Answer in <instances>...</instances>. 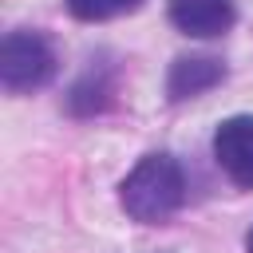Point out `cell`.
Segmentation results:
<instances>
[{
	"mask_svg": "<svg viewBox=\"0 0 253 253\" xmlns=\"http://www.w3.org/2000/svg\"><path fill=\"white\" fill-rule=\"evenodd\" d=\"M119 202L142 225H158L170 213H178L186 202V174H182L178 158H170L162 150L138 158V166L119 186Z\"/></svg>",
	"mask_w": 253,
	"mask_h": 253,
	"instance_id": "obj_1",
	"label": "cell"
},
{
	"mask_svg": "<svg viewBox=\"0 0 253 253\" xmlns=\"http://www.w3.org/2000/svg\"><path fill=\"white\" fill-rule=\"evenodd\" d=\"M51 75H55V47L47 43V36H40L32 28H16L4 36V43H0L4 91H12V95L36 91V87L51 83Z\"/></svg>",
	"mask_w": 253,
	"mask_h": 253,
	"instance_id": "obj_2",
	"label": "cell"
},
{
	"mask_svg": "<svg viewBox=\"0 0 253 253\" xmlns=\"http://www.w3.org/2000/svg\"><path fill=\"white\" fill-rule=\"evenodd\" d=\"M213 158L233 186L253 190V115H233L213 130Z\"/></svg>",
	"mask_w": 253,
	"mask_h": 253,
	"instance_id": "obj_3",
	"label": "cell"
},
{
	"mask_svg": "<svg viewBox=\"0 0 253 253\" xmlns=\"http://www.w3.org/2000/svg\"><path fill=\"white\" fill-rule=\"evenodd\" d=\"M170 24L198 40L221 36L233 28V0H170Z\"/></svg>",
	"mask_w": 253,
	"mask_h": 253,
	"instance_id": "obj_4",
	"label": "cell"
},
{
	"mask_svg": "<svg viewBox=\"0 0 253 253\" xmlns=\"http://www.w3.org/2000/svg\"><path fill=\"white\" fill-rule=\"evenodd\" d=\"M221 79H225L221 59H213V55H178L170 63L166 91H170V99H194V95L217 87Z\"/></svg>",
	"mask_w": 253,
	"mask_h": 253,
	"instance_id": "obj_5",
	"label": "cell"
},
{
	"mask_svg": "<svg viewBox=\"0 0 253 253\" xmlns=\"http://www.w3.org/2000/svg\"><path fill=\"white\" fill-rule=\"evenodd\" d=\"M142 0H67V12L75 20H111L123 12H134Z\"/></svg>",
	"mask_w": 253,
	"mask_h": 253,
	"instance_id": "obj_6",
	"label": "cell"
},
{
	"mask_svg": "<svg viewBox=\"0 0 253 253\" xmlns=\"http://www.w3.org/2000/svg\"><path fill=\"white\" fill-rule=\"evenodd\" d=\"M245 249H249V253H253V229H249V237H245Z\"/></svg>",
	"mask_w": 253,
	"mask_h": 253,
	"instance_id": "obj_7",
	"label": "cell"
}]
</instances>
